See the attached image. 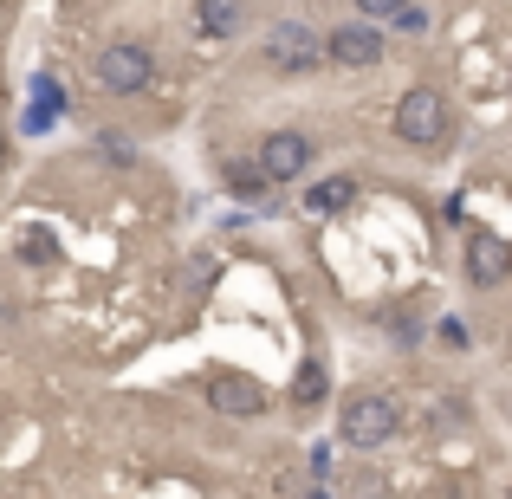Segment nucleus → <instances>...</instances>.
Segmentation results:
<instances>
[{"mask_svg": "<svg viewBox=\"0 0 512 499\" xmlns=\"http://www.w3.org/2000/svg\"><path fill=\"white\" fill-rule=\"evenodd\" d=\"M98 150L111 156V163H130V143H124V137H98Z\"/></svg>", "mask_w": 512, "mask_h": 499, "instance_id": "obj_17", "label": "nucleus"}, {"mask_svg": "<svg viewBox=\"0 0 512 499\" xmlns=\"http://www.w3.org/2000/svg\"><path fill=\"white\" fill-rule=\"evenodd\" d=\"M396 7H402V0H357V13H363V20H389Z\"/></svg>", "mask_w": 512, "mask_h": 499, "instance_id": "obj_16", "label": "nucleus"}, {"mask_svg": "<svg viewBox=\"0 0 512 499\" xmlns=\"http://www.w3.org/2000/svg\"><path fill=\"white\" fill-rule=\"evenodd\" d=\"M396 137L409 143V150H435V143L448 137V104H441V91H428V85L402 91V104H396Z\"/></svg>", "mask_w": 512, "mask_h": 499, "instance_id": "obj_3", "label": "nucleus"}, {"mask_svg": "<svg viewBox=\"0 0 512 499\" xmlns=\"http://www.w3.org/2000/svg\"><path fill=\"white\" fill-rule=\"evenodd\" d=\"M227 182H234L240 195H260V188H266V175H260V163H253V169H247V163H234V169H227Z\"/></svg>", "mask_w": 512, "mask_h": 499, "instance_id": "obj_13", "label": "nucleus"}, {"mask_svg": "<svg viewBox=\"0 0 512 499\" xmlns=\"http://www.w3.org/2000/svg\"><path fill=\"white\" fill-rule=\"evenodd\" d=\"M240 20H247V0H195V33L201 39L240 33Z\"/></svg>", "mask_w": 512, "mask_h": 499, "instance_id": "obj_9", "label": "nucleus"}, {"mask_svg": "<svg viewBox=\"0 0 512 499\" xmlns=\"http://www.w3.org/2000/svg\"><path fill=\"white\" fill-rule=\"evenodd\" d=\"M208 409L227 415V422H260L266 415V383H253V376H240V370H214L208 376Z\"/></svg>", "mask_w": 512, "mask_h": 499, "instance_id": "obj_4", "label": "nucleus"}, {"mask_svg": "<svg viewBox=\"0 0 512 499\" xmlns=\"http://www.w3.org/2000/svg\"><path fill=\"white\" fill-rule=\"evenodd\" d=\"M292 396H299V402H318V396H325V370H318V363H305L299 383H292Z\"/></svg>", "mask_w": 512, "mask_h": 499, "instance_id": "obj_12", "label": "nucleus"}, {"mask_svg": "<svg viewBox=\"0 0 512 499\" xmlns=\"http://www.w3.org/2000/svg\"><path fill=\"white\" fill-rule=\"evenodd\" d=\"M357 201V175H325L305 188V214H344Z\"/></svg>", "mask_w": 512, "mask_h": 499, "instance_id": "obj_10", "label": "nucleus"}, {"mask_svg": "<svg viewBox=\"0 0 512 499\" xmlns=\"http://www.w3.org/2000/svg\"><path fill=\"white\" fill-rule=\"evenodd\" d=\"M506 273H512L506 240L487 234V227H474V234H467V279H474V286H500Z\"/></svg>", "mask_w": 512, "mask_h": 499, "instance_id": "obj_8", "label": "nucleus"}, {"mask_svg": "<svg viewBox=\"0 0 512 499\" xmlns=\"http://www.w3.org/2000/svg\"><path fill=\"white\" fill-rule=\"evenodd\" d=\"M52 253H59V247H52V234H39V227H33V234L20 240V260H26V266H46Z\"/></svg>", "mask_w": 512, "mask_h": 499, "instance_id": "obj_11", "label": "nucleus"}, {"mask_svg": "<svg viewBox=\"0 0 512 499\" xmlns=\"http://www.w3.org/2000/svg\"><path fill=\"white\" fill-rule=\"evenodd\" d=\"M325 59H338V65H376L383 59V33H376L370 20H350V26H338V33H325Z\"/></svg>", "mask_w": 512, "mask_h": 499, "instance_id": "obj_7", "label": "nucleus"}, {"mask_svg": "<svg viewBox=\"0 0 512 499\" xmlns=\"http://www.w3.org/2000/svg\"><path fill=\"white\" fill-rule=\"evenodd\" d=\"M91 72H98V85H104V91L130 98V91H150L156 59H150V46H143V39H111V46L91 59Z\"/></svg>", "mask_w": 512, "mask_h": 499, "instance_id": "obj_2", "label": "nucleus"}, {"mask_svg": "<svg viewBox=\"0 0 512 499\" xmlns=\"http://www.w3.org/2000/svg\"><path fill=\"white\" fill-rule=\"evenodd\" d=\"M396 428H402V409L389 396H350L338 409V441L344 448H383Z\"/></svg>", "mask_w": 512, "mask_h": 499, "instance_id": "obj_1", "label": "nucleus"}, {"mask_svg": "<svg viewBox=\"0 0 512 499\" xmlns=\"http://www.w3.org/2000/svg\"><path fill=\"white\" fill-rule=\"evenodd\" d=\"M441 344H454V350H467V344H474V331H467V325H461V318H448V325H441Z\"/></svg>", "mask_w": 512, "mask_h": 499, "instance_id": "obj_15", "label": "nucleus"}, {"mask_svg": "<svg viewBox=\"0 0 512 499\" xmlns=\"http://www.w3.org/2000/svg\"><path fill=\"white\" fill-rule=\"evenodd\" d=\"M312 156H318V143L305 137V130H273V137H260V175L266 182H299L305 169H312Z\"/></svg>", "mask_w": 512, "mask_h": 499, "instance_id": "obj_5", "label": "nucleus"}, {"mask_svg": "<svg viewBox=\"0 0 512 499\" xmlns=\"http://www.w3.org/2000/svg\"><path fill=\"white\" fill-rule=\"evenodd\" d=\"M266 65H279V72H312V65H325V39L305 20H279L273 33H266Z\"/></svg>", "mask_w": 512, "mask_h": 499, "instance_id": "obj_6", "label": "nucleus"}, {"mask_svg": "<svg viewBox=\"0 0 512 499\" xmlns=\"http://www.w3.org/2000/svg\"><path fill=\"white\" fill-rule=\"evenodd\" d=\"M389 20H396V33H428V13H422V7H409V0H402Z\"/></svg>", "mask_w": 512, "mask_h": 499, "instance_id": "obj_14", "label": "nucleus"}]
</instances>
